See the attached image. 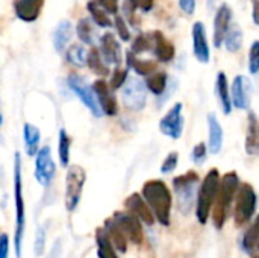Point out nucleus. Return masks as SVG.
Listing matches in <instances>:
<instances>
[{
  "label": "nucleus",
  "mask_w": 259,
  "mask_h": 258,
  "mask_svg": "<svg viewBox=\"0 0 259 258\" xmlns=\"http://www.w3.org/2000/svg\"><path fill=\"white\" fill-rule=\"evenodd\" d=\"M141 196L150 207L156 222L162 227H170L171 210H173V195L168 186L161 179H150L143 184Z\"/></svg>",
  "instance_id": "1"
},
{
  "label": "nucleus",
  "mask_w": 259,
  "mask_h": 258,
  "mask_svg": "<svg viewBox=\"0 0 259 258\" xmlns=\"http://www.w3.org/2000/svg\"><path fill=\"white\" fill-rule=\"evenodd\" d=\"M241 186L240 176L237 172H228L223 175V178L220 179V187H219V195L212 208V224L215 227L217 231H222L223 227L226 225L229 211L232 208V204L235 201L237 192Z\"/></svg>",
  "instance_id": "2"
},
{
  "label": "nucleus",
  "mask_w": 259,
  "mask_h": 258,
  "mask_svg": "<svg viewBox=\"0 0 259 258\" xmlns=\"http://www.w3.org/2000/svg\"><path fill=\"white\" fill-rule=\"evenodd\" d=\"M21 154H14V205H15V231H14V251L15 257L21 258L23 239L26 231V204L23 195V176H21Z\"/></svg>",
  "instance_id": "3"
},
{
  "label": "nucleus",
  "mask_w": 259,
  "mask_h": 258,
  "mask_svg": "<svg viewBox=\"0 0 259 258\" xmlns=\"http://www.w3.org/2000/svg\"><path fill=\"white\" fill-rule=\"evenodd\" d=\"M199 182H200V176L194 170H188V172L173 178L176 207L181 214L188 216L196 208Z\"/></svg>",
  "instance_id": "4"
},
{
  "label": "nucleus",
  "mask_w": 259,
  "mask_h": 258,
  "mask_svg": "<svg viewBox=\"0 0 259 258\" xmlns=\"http://www.w3.org/2000/svg\"><path fill=\"white\" fill-rule=\"evenodd\" d=\"M220 179H222L220 172H219V169L214 167L206 173V176L203 178V181L199 187L194 211H196L197 222L200 225H206L211 217V213H212V208H214V204H215V199L219 195Z\"/></svg>",
  "instance_id": "5"
},
{
  "label": "nucleus",
  "mask_w": 259,
  "mask_h": 258,
  "mask_svg": "<svg viewBox=\"0 0 259 258\" xmlns=\"http://www.w3.org/2000/svg\"><path fill=\"white\" fill-rule=\"evenodd\" d=\"M256 207H258V196L255 189L249 182H241L235 196V207H234L235 227L241 228L247 225L253 219L256 213Z\"/></svg>",
  "instance_id": "6"
},
{
  "label": "nucleus",
  "mask_w": 259,
  "mask_h": 258,
  "mask_svg": "<svg viewBox=\"0 0 259 258\" xmlns=\"http://www.w3.org/2000/svg\"><path fill=\"white\" fill-rule=\"evenodd\" d=\"M85 181H87V172L83 167L74 164L67 169L64 204H65V210L68 213H73L79 207L82 193H83V187H85Z\"/></svg>",
  "instance_id": "7"
},
{
  "label": "nucleus",
  "mask_w": 259,
  "mask_h": 258,
  "mask_svg": "<svg viewBox=\"0 0 259 258\" xmlns=\"http://www.w3.org/2000/svg\"><path fill=\"white\" fill-rule=\"evenodd\" d=\"M121 100L127 111L140 113L147 105V87L138 78H129L121 88Z\"/></svg>",
  "instance_id": "8"
},
{
  "label": "nucleus",
  "mask_w": 259,
  "mask_h": 258,
  "mask_svg": "<svg viewBox=\"0 0 259 258\" xmlns=\"http://www.w3.org/2000/svg\"><path fill=\"white\" fill-rule=\"evenodd\" d=\"M67 84H68V88L79 97V100L90 109V113L94 117H102L103 116L102 114V109L99 106V102H97V97H96V93H94L93 87L88 85L83 78H80L76 73H71L67 78Z\"/></svg>",
  "instance_id": "9"
},
{
  "label": "nucleus",
  "mask_w": 259,
  "mask_h": 258,
  "mask_svg": "<svg viewBox=\"0 0 259 258\" xmlns=\"http://www.w3.org/2000/svg\"><path fill=\"white\" fill-rule=\"evenodd\" d=\"M33 176L41 187H49L53 182L56 176V164L50 146H42L35 155Z\"/></svg>",
  "instance_id": "10"
},
{
  "label": "nucleus",
  "mask_w": 259,
  "mask_h": 258,
  "mask_svg": "<svg viewBox=\"0 0 259 258\" xmlns=\"http://www.w3.org/2000/svg\"><path fill=\"white\" fill-rule=\"evenodd\" d=\"M184 128H185L184 103L176 102L159 120V131L171 140H179L184 134Z\"/></svg>",
  "instance_id": "11"
},
{
  "label": "nucleus",
  "mask_w": 259,
  "mask_h": 258,
  "mask_svg": "<svg viewBox=\"0 0 259 258\" xmlns=\"http://www.w3.org/2000/svg\"><path fill=\"white\" fill-rule=\"evenodd\" d=\"M112 219L115 220L118 228L123 231L127 242H131L134 245H141L143 243L144 231H143V225H141L138 217H135L129 211H115Z\"/></svg>",
  "instance_id": "12"
},
{
  "label": "nucleus",
  "mask_w": 259,
  "mask_h": 258,
  "mask_svg": "<svg viewBox=\"0 0 259 258\" xmlns=\"http://www.w3.org/2000/svg\"><path fill=\"white\" fill-rule=\"evenodd\" d=\"M91 87L96 93L102 114L108 116V117L117 116L118 114V103H117V99H115L109 84L105 79H97V81H94V84Z\"/></svg>",
  "instance_id": "13"
},
{
  "label": "nucleus",
  "mask_w": 259,
  "mask_h": 258,
  "mask_svg": "<svg viewBox=\"0 0 259 258\" xmlns=\"http://www.w3.org/2000/svg\"><path fill=\"white\" fill-rule=\"evenodd\" d=\"M232 18H234V12L228 3H223L220 8H217L214 17V35H212V43L215 49H220L223 46L225 36L229 27L232 26Z\"/></svg>",
  "instance_id": "14"
},
{
  "label": "nucleus",
  "mask_w": 259,
  "mask_h": 258,
  "mask_svg": "<svg viewBox=\"0 0 259 258\" xmlns=\"http://www.w3.org/2000/svg\"><path fill=\"white\" fill-rule=\"evenodd\" d=\"M193 35V52L199 62L208 64L211 61V49L206 35V26L202 21H196L191 29Z\"/></svg>",
  "instance_id": "15"
},
{
  "label": "nucleus",
  "mask_w": 259,
  "mask_h": 258,
  "mask_svg": "<svg viewBox=\"0 0 259 258\" xmlns=\"http://www.w3.org/2000/svg\"><path fill=\"white\" fill-rule=\"evenodd\" d=\"M124 207L126 210L134 214L135 217L140 219L141 224L147 225V227H153L156 219L150 210V207L147 205V202L144 201V198L141 196V193H132L126 198L124 201Z\"/></svg>",
  "instance_id": "16"
},
{
  "label": "nucleus",
  "mask_w": 259,
  "mask_h": 258,
  "mask_svg": "<svg viewBox=\"0 0 259 258\" xmlns=\"http://www.w3.org/2000/svg\"><path fill=\"white\" fill-rule=\"evenodd\" d=\"M231 99L232 106L241 111L249 109L250 106V82L246 76L237 75L231 84Z\"/></svg>",
  "instance_id": "17"
},
{
  "label": "nucleus",
  "mask_w": 259,
  "mask_h": 258,
  "mask_svg": "<svg viewBox=\"0 0 259 258\" xmlns=\"http://www.w3.org/2000/svg\"><path fill=\"white\" fill-rule=\"evenodd\" d=\"M100 55L103 61L109 65H120L123 61V53H121V46L115 35L112 32H106L100 36Z\"/></svg>",
  "instance_id": "18"
},
{
  "label": "nucleus",
  "mask_w": 259,
  "mask_h": 258,
  "mask_svg": "<svg viewBox=\"0 0 259 258\" xmlns=\"http://www.w3.org/2000/svg\"><path fill=\"white\" fill-rule=\"evenodd\" d=\"M150 35H152V43H153L152 52L156 56V59L159 62H165V64L171 62L176 56L175 44L161 30H153V32H150Z\"/></svg>",
  "instance_id": "19"
},
{
  "label": "nucleus",
  "mask_w": 259,
  "mask_h": 258,
  "mask_svg": "<svg viewBox=\"0 0 259 258\" xmlns=\"http://www.w3.org/2000/svg\"><path fill=\"white\" fill-rule=\"evenodd\" d=\"M44 2L46 0H14V12L20 20L32 23L39 17Z\"/></svg>",
  "instance_id": "20"
},
{
  "label": "nucleus",
  "mask_w": 259,
  "mask_h": 258,
  "mask_svg": "<svg viewBox=\"0 0 259 258\" xmlns=\"http://www.w3.org/2000/svg\"><path fill=\"white\" fill-rule=\"evenodd\" d=\"M244 151L249 157H259V117L253 111H249L247 114Z\"/></svg>",
  "instance_id": "21"
},
{
  "label": "nucleus",
  "mask_w": 259,
  "mask_h": 258,
  "mask_svg": "<svg viewBox=\"0 0 259 258\" xmlns=\"http://www.w3.org/2000/svg\"><path fill=\"white\" fill-rule=\"evenodd\" d=\"M206 120H208V151L209 154L217 155L223 148V128L219 117L214 113H209Z\"/></svg>",
  "instance_id": "22"
},
{
  "label": "nucleus",
  "mask_w": 259,
  "mask_h": 258,
  "mask_svg": "<svg viewBox=\"0 0 259 258\" xmlns=\"http://www.w3.org/2000/svg\"><path fill=\"white\" fill-rule=\"evenodd\" d=\"M241 249L250 255L256 257L259 252V214L253 219L252 225L246 230L241 237Z\"/></svg>",
  "instance_id": "23"
},
{
  "label": "nucleus",
  "mask_w": 259,
  "mask_h": 258,
  "mask_svg": "<svg viewBox=\"0 0 259 258\" xmlns=\"http://www.w3.org/2000/svg\"><path fill=\"white\" fill-rule=\"evenodd\" d=\"M23 143H24V152L27 157H33L38 154L39 143H41V131L38 126L32 123H24L23 125Z\"/></svg>",
  "instance_id": "24"
},
{
  "label": "nucleus",
  "mask_w": 259,
  "mask_h": 258,
  "mask_svg": "<svg viewBox=\"0 0 259 258\" xmlns=\"http://www.w3.org/2000/svg\"><path fill=\"white\" fill-rule=\"evenodd\" d=\"M215 90H217V96L220 100V106L223 109V113L226 116H229L232 113V99H231V85L228 82V76L225 71H219L217 73V79H215Z\"/></svg>",
  "instance_id": "25"
},
{
  "label": "nucleus",
  "mask_w": 259,
  "mask_h": 258,
  "mask_svg": "<svg viewBox=\"0 0 259 258\" xmlns=\"http://www.w3.org/2000/svg\"><path fill=\"white\" fill-rule=\"evenodd\" d=\"M126 62H127V68H132L138 76H144V78H149L150 75H153L158 70V62L156 61L140 59L131 50L126 53Z\"/></svg>",
  "instance_id": "26"
},
{
  "label": "nucleus",
  "mask_w": 259,
  "mask_h": 258,
  "mask_svg": "<svg viewBox=\"0 0 259 258\" xmlns=\"http://www.w3.org/2000/svg\"><path fill=\"white\" fill-rule=\"evenodd\" d=\"M103 228H105V231H106V234H108L111 243L114 245L115 251L120 252V254H126V252H127V243H129V242H127L126 236L123 234V231H121V230L118 228V225L115 224V220H114L112 217H111V219H106Z\"/></svg>",
  "instance_id": "27"
},
{
  "label": "nucleus",
  "mask_w": 259,
  "mask_h": 258,
  "mask_svg": "<svg viewBox=\"0 0 259 258\" xmlns=\"http://www.w3.org/2000/svg\"><path fill=\"white\" fill-rule=\"evenodd\" d=\"M73 36V24L68 20H62L53 32V46L58 53H62Z\"/></svg>",
  "instance_id": "28"
},
{
  "label": "nucleus",
  "mask_w": 259,
  "mask_h": 258,
  "mask_svg": "<svg viewBox=\"0 0 259 258\" xmlns=\"http://www.w3.org/2000/svg\"><path fill=\"white\" fill-rule=\"evenodd\" d=\"M70 154H71V137L67 129L61 128L58 132V158L61 167H70Z\"/></svg>",
  "instance_id": "29"
},
{
  "label": "nucleus",
  "mask_w": 259,
  "mask_h": 258,
  "mask_svg": "<svg viewBox=\"0 0 259 258\" xmlns=\"http://www.w3.org/2000/svg\"><path fill=\"white\" fill-rule=\"evenodd\" d=\"M147 91H150L153 96H162L168 88V75L167 71H155L144 81Z\"/></svg>",
  "instance_id": "30"
},
{
  "label": "nucleus",
  "mask_w": 259,
  "mask_h": 258,
  "mask_svg": "<svg viewBox=\"0 0 259 258\" xmlns=\"http://www.w3.org/2000/svg\"><path fill=\"white\" fill-rule=\"evenodd\" d=\"M96 245H97V257L99 258H118V254L111 243L105 228L96 230Z\"/></svg>",
  "instance_id": "31"
},
{
  "label": "nucleus",
  "mask_w": 259,
  "mask_h": 258,
  "mask_svg": "<svg viewBox=\"0 0 259 258\" xmlns=\"http://www.w3.org/2000/svg\"><path fill=\"white\" fill-rule=\"evenodd\" d=\"M87 65L88 68L96 73L97 76H108L109 75V67L108 64L103 61L102 55H100V50L97 47H91V50L88 52V58H87Z\"/></svg>",
  "instance_id": "32"
},
{
  "label": "nucleus",
  "mask_w": 259,
  "mask_h": 258,
  "mask_svg": "<svg viewBox=\"0 0 259 258\" xmlns=\"http://www.w3.org/2000/svg\"><path fill=\"white\" fill-rule=\"evenodd\" d=\"M223 44H225L226 50L231 53H237L241 50V47H243V30L238 24L232 23V26L229 27V30L225 36Z\"/></svg>",
  "instance_id": "33"
},
{
  "label": "nucleus",
  "mask_w": 259,
  "mask_h": 258,
  "mask_svg": "<svg viewBox=\"0 0 259 258\" xmlns=\"http://www.w3.org/2000/svg\"><path fill=\"white\" fill-rule=\"evenodd\" d=\"M87 9H88V12H90V15H91V20H93L97 26H100V27H111V26H112L111 18L108 17L106 11L97 3V0H90V2L87 3Z\"/></svg>",
  "instance_id": "34"
},
{
  "label": "nucleus",
  "mask_w": 259,
  "mask_h": 258,
  "mask_svg": "<svg viewBox=\"0 0 259 258\" xmlns=\"http://www.w3.org/2000/svg\"><path fill=\"white\" fill-rule=\"evenodd\" d=\"M87 58H88V52L82 44H71L67 50V61L77 68L87 65Z\"/></svg>",
  "instance_id": "35"
},
{
  "label": "nucleus",
  "mask_w": 259,
  "mask_h": 258,
  "mask_svg": "<svg viewBox=\"0 0 259 258\" xmlns=\"http://www.w3.org/2000/svg\"><path fill=\"white\" fill-rule=\"evenodd\" d=\"M76 33H77L79 40L83 44H88V46H93L94 44L96 32H94V27H93L90 18H80L79 20V23L76 26Z\"/></svg>",
  "instance_id": "36"
},
{
  "label": "nucleus",
  "mask_w": 259,
  "mask_h": 258,
  "mask_svg": "<svg viewBox=\"0 0 259 258\" xmlns=\"http://www.w3.org/2000/svg\"><path fill=\"white\" fill-rule=\"evenodd\" d=\"M152 47H153L152 35H150V33H138L137 38H135L134 43H132L131 52H132L134 55H140V53H144V52L152 50Z\"/></svg>",
  "instance_id": "37"
},
{
  "label": "nucleus",
  "mask_w": 259,
  "mask_h": 258,
  "mask_svg": "<svg viewBox=\"0 0 259 258\" xmlns=\"http://www.w3.org/2000/svg\"><path fill=\"white\" fill-rule=\"evenodd\" d=\"M127 79H129V68H120V67H117V68L112 71L111 81H109L108 84H109L111 90L115 91V90L123 88L124 84L127 82Z\"/></svg>",
  "instance_id": "38"
},
{
  "label": "nucleus",
  "mask_w": 259,
  "mask_h": 258,
  "mask_svg": "<svg viewBox=\"0 0 259 258\" xmlns=\"http://www.w3.org/2000/svg\"><path fill=\"white\" fill-rule=\"evenodd\" d=\"M249 73L258 75L259 73V40H255L249 49Z\"/></svg>",
  "instance_id": "39"
},
{
  "label": "nucleus",
  "mask_w": 259,
  "mask_h": 258,
  "mask_svg": "<svg viewBox=\"0 0 259 258\" xmlns=\"http://www.w3.org/2000/svg\"><path fill=\"white\" fill-rule=\"evenodd\" d=\"M179 166V152L178 151H171L162 161L161 164V173L168 175L171 172H175Z\"/></svg>",
  "instance_id": "40"
},
{
  "label": "nucleus",
  "mask_w": 259,
  "mask_h": 258,
  "mask_svg": "<svg viewBox=\"0 0 259 258\" xmlns=\"http://www.w3.org/2000/svg\"><path fill=\"white\" fill-rule=\"evenodd\" d=\"M208 154H209V151H208V144H206V143H203V141L197 143V144L193 148V152H191L193 163H194V164H197V166H202V164L206 161Z\"/></svg>",
  "instance_id": "41"
},
{
  "label": "nucleus",
  "mask_w": 259,
  "mask_h": 258,
  "mask_svg": "<svg viewBox=\"0 0 259 258\" xmlns=\"http://www.w3.org/2000/svg\"><path fill=\"white\" fill-rule=\"evenodd\" d=\"M114 26H115L117 35L120 36V40H121V41H129V40H131V30H129V27H127V23H126L124 17H121V15H115Z\"/></svg>",
  "instance_id": "42"
},
{
  "label": "nucleus",
  "mask_w": 259,
  "mask_h": 258,
  "mask_svg": "<svg viewBox=\"0 0 259 258\" xmlns=\"http://www.w3.org/2000/svg\"><path fill=\"white\" fill-rule=\"evenodd\" d=\"M46 231L44 228H38L36 234H35V242H33V252H35V257H41L44 254V249H46Z\"/></svg>",
  "instance_id": "43"
},
{
  "label": "nucleus",
  "mask_w": 259,
  "mask_h": 258,
  "mask_svg": "<svg viewBox=\"0 0 259 258\" xmlns=\"http://www.w3.org/2000/svg\"><path fill=\"white\" fill-rule=\"evenodd\" d=\"M97 3L106 11V14L117 15V12H118V0H97Z\"/></svg>",
  "instance_id": "44"
},
{
  "label": "nucleus",
  "mask_w": 259,
  "mask_h": 258,
  "mask_svg": "<svg viewBox=\"0 0 259 258\" xmlns=\"http://www.w3.org/2000/svg\"><path fill=\"white\" fill-rule=\"evenodd\" d=\"M9 236L6 233L0 234V258H9Z\"/></svg>",
  "instance_id": "45"
},
{
  "label": "nucleus",
  "mask_w": 259,
  "mask_h": 258,
  "mask_svg": "<svg viewBox=\"0 0 259 258\" xmlns=\"http://www.w3.org/2000/svg\"><path fill=\"white\" fill-rule=\"evenodd\" d=\"M196 0H179V8L184 14L187 15H193L196 12Z\"/></svg>",
  "instance_id": "46"
},
{
  "label": "nucleus",
  "mask_w": 259,
  "mask_h": 258,
  "mask_svg": "<svg viewBox=\"0 0 259 258\" xmlns=\"http://www.w3.org/2000/svg\"><path fill=\"white\" fill-rule=\"evenodd\" d=\"M155 6V0H138V9L143 12H150Z\"/></svg>",
  "instance_id": "47"
},
{
  "label": "nucleus",
  "mask_w": 259,
  "mask_h": 258,
  "mask_svg": "<svg viewBox=\"0 0 259 258\" xmlns=\"http://www.w3.org/2000/svg\"><path fill=\"white\" fill-rule=\"evenodd\" d=\"M252 18L253 23L259 26V0H252Z\"/></svg>",
  "instance_id": "48"
},
{
  "label": "nucleus",
  "mask_w": 259,
  "mask_h": 258,
  "mask_svg": "<svg viewBox=\"0 0 259 258\" xmlns=\"http://www.w3.org/2000/svg\"><path fill=\"white\" fill-rule=\"evenodd\" d=\"M217 2H219V0H206V6H208V9H209V11L215 9V6H217Z\"/></svg>",
  "instance_id": "49"
},
{
  "label": "nucleus",
  "mask_w": 259,
  "mask_h": 258,
  "mask_svg": "<svg viewBox=\"0 0 259 258\" xmlns=\"http://www.w3.org/2000/svg\"><path fill=\"white\" fill-rule=\"evenodd\" d=\"M2 125H3V116H2V113H0V128H2Z\"/></svg>",
  "instance_id": "50"
},
{
  "label": "nucleus",
  "mask_w": 259,
  "mask_h": 258,
  "mask_svg": "<svg viewBox=\"0 0 259 258\" xmlns=\"http://www.w3.org/2000/svg\"><path fill=\"white\" fill-rule=\"evenodd\" d=\"M252 258H259V257H252Z\"/></svg>",
  "instance_id": "51"
},
{
  "label": "nucleus",
  "mask_w": 259,
  "mask_h": 258,
  "mask_svg": "<svg viewBox=\"0 0 259 258\" xmlns=\"http://www.w3.org/2000/svg\"><path fill=\"white\" fill-rule=\"evenodd\" d=\"M256 257H259V252H258V255H256Z\"/></svg>",
  "instance_id": "52"
}]
</instances>
